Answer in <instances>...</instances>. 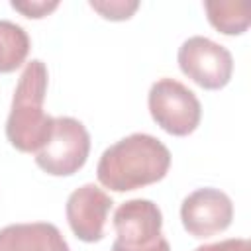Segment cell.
Masks as SVG:
<instances>
[{
  "label": "cell",
  "instance_id": "obj_1",
  "mask_svg": "<svg viewBox=\"0 0 251 251\" xmlns=\"http://www.w3.org/2000/svg\"><path fill=\"white\" fill-rule=\"evenodd\" d=\"M171 167V151L149 133H131L110 145L96 165L98 182L114 192H127L159 182Z\"/></svg>",
  "mask_w": 251,
  "mask_h": 251
},
{
  "label": "cell",
  "instance_id": "obj_2",
  "mask_svg": "<svg viewBox=\"0 0 251 251\" xmlns=\"http://www.w3.org/2000/svg\"><path fill=\"white\" fill-rule=\"evenodd\" d=\"M49 73L43 61L31 59L14 90L6 120V137L22 153H37L51 137L55 118L43 112Z\"/></svg>",
  "mask_w": 251,
  "mask_h": 251
},
{
  "label": "cell",
  "instance_id": "obj_3",
  "mask_svg": "<svg viewBox=\"0 0 251 251\" xmlns=\"http://www.w3.org/2000/svg\"><path fill=\"white\" fill-rule=\"evenodd\" d=\"M163 214L159 206L145 198H133L114 212L116 241L112 251H171L161 235Z\"/></svg>",
  "mask_w": 251,
  "mask_h": 251
},
{
  "label": "cell",
  "instance_id": "obj_4",
  "mask_svg": "<svg viewBox=\"0 0 251 251\" xmlns=\"http://www.w3.org/2000/svg\"><path fill=\"white\" fill-rule=\"evenodd\" d=\"M147 104L155 124L176 137L192 133L202 120L200 100L188 86L175 78H161L153 82Z\"/></svg>",
  "mask_w": 251,
  "mask_h": 251
},
{
  "label": "cell",
  "instance_id": "obj_5",
  "mask_svg": "<svg viewBox=\"0 0 251 251\" xmlns=\"http://www.w3.org/2000/svg\"><path fill=\"white\" fill-rule=\"evenodd\" d=\"M90 153V135L82 122L61 116L55 118L51 137L35 153L41 171L53 176H71L84 167Z\"/></svg>",
  "mask_w": 251,
  "mask_h": 251
},
{
  "label": "cell",
  "instance_id": "obj_6",
  "mask_svg": "<svg viewBox=\"0 0 251 251\" xmlns=\"http://www.w3.org/2000/svg\"><path fill=\"white\" fill-rule=\"evenodd\" d=\"M178 67L182 75H186L192 82L206 90H220L224 88L233 75V57L231 53L204 37L192 35L178 47Z\"/></svg>",
  "mask_w": 251,
  "mask_h": 251
},
{
  "label": "cell",
  "instance_id": "obj_7",
  "mask_svg": "<svg viewBox=\"0 0 251 251\" xmlns=\"http://www.w3.org/2000/svg\"><path fill=\"white\" fill-rule=\"evenodd\" d=\"M180 220L192 237L206 239L229 227L233 204L229 196L218 188H198L182 200Z\"/></svg>",
  "mask_w": 251,
  "mask_h": 251
},
{
  "label": "cell",
  "instance_id": "obj_8",
  "mask_svg": "<svg viewBox=\"0 0 251 251\" xmlns=\"http://www.w3.org/2000/svg\"><path fill=\"white\" fill-rule=\"evenodd\" d=\"M112 206V198L92 182L73 190L65 206L67 222L73 233L84 243L100 241L104 237V226Z\"/></svg>",
  "mask_w": 251,
  "mask_h": 251
},
{
  "label": "cell",
  "instance_id": "obj_9",
  "mask_svg": "<svg viewBox=\"0 0 251 251\" xmlns=\"http://www.w3.org/2000/svg\"><path fill=\"white\" fill-rule=\"evenodd\" d=\"M0 251H71L57 226L47 222L12 224L0 229Z\"/></svg>",
  "mask_w": 251,
  "mask_h": 251
},
{
  "label": "cell",
  "instance_id": "obj_10",
  "mask_svg": "<svg viewBox=\"0 0 251 251\" xmlns=\"http://www.w3.org/2000/svg\"><path fill=\"white\" fill-rule=\"evenodd\" d=\"M29 35L22 25L10 20H0V73L20 69L29 53Z\"/></svg>",
  "mask_w": 251,
  "mask_h": 251
},
{
  "label": "cell",
  "instance_id": "obj_11",
  "mask_svg": "<svg viewBox=\"0 0 251 251\" xmlns=\"http://www.w3.org/2000/svg\"><path fill=\"white\" fill-rule=\"evenodd\" d=\"M204 10L208 14V22L224 35H239L247 31L251 16L249 6L243 2H204Z\"/></svg>",
  "mask_w": 251,
  "mask_h": 251
},
{
  "label": "cell",
  "instance_id": "obj_12",
  "mask_svg": "<svg viewBox=\"0 0 251 251\" xmlns=\"http://www.w3.org/2000/svg\"><path fill=\"white\" fill-rule=\"evenodd\" d=\"M88 4L102 18L112 20V22L129 20L133 16V12L139 8V2L137 0H90Z\"/></svg>",
  "mask_w": 251,
  "mask_h": 251
},
{
  "label": "cell",
  "instance_id": "obj_13",
  "mask_svg": "<svg viewBox=\"0 0 251 251\" xmlns=\"http://www.w3.org/2000/svg\"><path fill=\"white\" fill-rule=\"evenodd\" d=\"M10 6H12L14 10L22 12L25 18L39 20V18H45L47 14H51L55 8H59V2H57V0H51V2H45V0H25V2H18V0H14Z\"/></svg>",
  "mask_w": 251,
  "mask_h": 251
},
{
  "label": "cell",
  "instance_id": "obj_14",
  "mask_svg": "<svg viewBox=\"0 0 251 251\" xmlns=\"http://www.w3.org/2000/svg\"><path fill=\"white\" fill-rule=\"evenodd\" d=\"M194 251H251V243L245 237H231V239H224L218 243L200 245Z\"/></svg>",
  "mask_w": 251,
  "mask_h": 251
}]
</instances>
